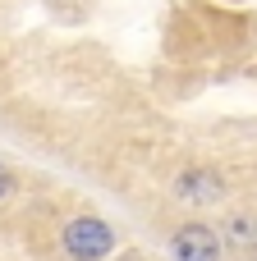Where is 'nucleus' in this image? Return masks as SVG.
<instances>
[{
  "label": "nucleus",
  "instance_id": "nucleus-1",
  "mask_svg": "<svg viewBox=\"0 0 257 261\" xmlns=\"http://www.w3.org/2000/svg\"><path fill=\"white\" fill-rule=\"evenodd\" d=\"M60 248L69 261H106L115 252V229L101 216H74L60 229Z\"/></svg>",
  "mask_w": 257,
  "mask_h": 261
},
{
  "label": "nucleus",
  "instance_id": "nucleus-2",
  "mask_svg": "<svg viewBox=\"0 0 257 261\" xmlns=\"http://www.w3.org/2000/svg\"><path fill=\"white\" fill-rule=\"evenodd\" d=\"M225 243H221V229L193 220V225H179L170 234V257L175 261H221Z\"/></svg>",
  "mask_w": 257,
  "mask_h": 261
},
{
  "label": "nucleus",
  "instance_id": "nucleus-3",
  "mask_svg": "<svg viewBox=\"0 0 257 261\" xmlns=\"http://www.w3.org/2000/svg\"><path fill=\"white\" fill-rule=\"evenodd\" d=\"M175 202L179 206H221V197H225V179L212 170V165H193V170H184L179 179H175Z\"/></svg>",
  "mask_w": 257,
  "mask_h": 261
},
{
  "label": "nucleus",
  "instance_id": "nucleus-4",
  "mask_svg": "<svg viewBox=\"0 0 257 261\" xmlns=\"http://www.w3.org/2000/svg\"><path fill=\"white\" fill-rule=\"evenodd\" d=\"M221 243H225L230 252H239V257H253L257 252V211H235V216H225Z\"/></svg>",
  "mask_w": 257,
  "mask_h": 261
},
{
  "label": "nucleus",
  "instance_id": "nucleus-5",
  "mask_svg": "<svg viewBox=\"0 0 257 261\" xmlns=\"http://www.w3.org/2000/svg\"><path fill=\"white\" fill-rule=\"evenodd\" d=\"M9 193H14V174H9V170H5V165H0V202H5V197H9Z\"/></svg>",
  "mask_w": 257,
  "mask_h": 261
},
{
  "label": "nucleus",
  "instance_id": "nucleus-6",
  "mask_svg": "<svg viewBox=\"0 0 257 261\" xmlns=\"http://www.w3.org/2000/svg\"><path fill=\"white\" fill-rule=\"evenodd\" d=\"M120 261H143V257H120Z\"/></svg>",
  "mask_w": 257,
  "mask_h": 261
}]
</instances>
